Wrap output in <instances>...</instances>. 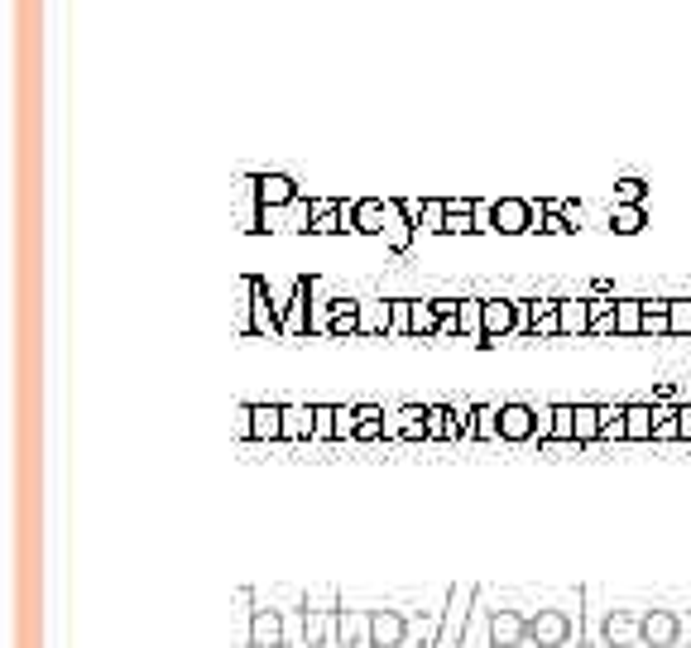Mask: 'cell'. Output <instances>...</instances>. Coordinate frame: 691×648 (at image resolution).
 I'll use <instances>...</instances> for the list:
<instances>
[{
	"label": "cell",
	"mask_w": 691,
	"mask_h": 648,
	"mask_svg": "<svg viewBox=\"0 0 691 648\" xmlns=\"http://www.w3.org/2000/svg\"><path fill=\"white\" fill-rule=\"evenodd\" d=\"M586 629H581V610H533L528 615V644L533 648H567L581 644Z\"/></svg>",
	"instance_id": "1"
},
{
	"label": "cell",
	"mask_w": 691,
	"mask_h": 648,
	"mask_svg": "<svg viewBox=\"0 0 691 648\" xmlns=\"http://www.w3.org/2000/svg\"><path fill=\"white\" fill-rule=\"evenodd\" d=\"M476 600H480V586H471V581L447 586V600H442V648H456L466 639V624H471Z\"/></svg>",
	"instance_id": "2"
},
{
	"label": "cell",
	"mask_w": 691,
	"mask_h": 648,
	"mask_svg": "<svg viewBox=\"0 0 691 648\" xmlns=\"http://www.w3.org/2000/svg\"><path fill=\"white\" fill-rule=\"evenodd\" d=\"M250 322H255V336H269V341H284V322H279V298L274 288L250 274Z\"/></svg>",
	"instance_id": "3"
},
{
	"label": "cell",
	"mask_w": 691,
	"mask_h": 648,
	"mask_svg": "<svg viewBox=\"0 0 691 648\" xmlns=\"http://www.w3.org/2000/svg\"><path fill=\"white\" fill-rule=\"evenodd\" d=\"M279 322H284V336H308L312 332V274L308 279H293L288 298L279 303Z\"/></svg>",
	"instance_id": "4"
},
{
	"label": "cell",
	"mask_w": 691,
	"mask_h": 648,
	"mask_svg": "<svg viewBox=\"0 0 691 648\" xmlns=\"http://www.w3.org/2000/svg\"><path fill=\"white\" fill-rule=\"evenodd\" d=\"M687 634V624L677 610H644V624H639V648H677Z\"/></svg>",
	"instance_id": "5"
},
{
	"label": "cell",
	"mask_w": 691,
	"mask_h": 648,
	"mask_svg": "<svg viewBox=\"0 0 691 648\" xmlns=\"http://www.w3.org/2000/svg\"><path fill=\"white\" fill-rule=\"evenodd\" d=\"M255 192H260V207H264V212H279V207L303 202V188H298L288 173H255Z\"/></svg>",
	"instance_id": "6"
},
{
	"label": "cell",
	"mask_w": 691,
	"mask_h": 648,
	"mask_svg": "<svg viewBox=\"0 0 691 648\" xmlns=\"http://www.w3.org/2000/svg\"><path fill=\"white\" fill-rule=\"evenodd\" d=\"M533 432H538V408L519 399L500 404V442H533Z\"/></svg>",
	"instance_id": "7"
},
{
	"label": "cell",
	"mask_w": 691,
	"mask_h": 648,
	"mask_svg": "<svg viewBox=\"0 0 691 648\" xmlns=\"http://www.w3.org/2000/svg\"><path fill=\"white\" fill-rule=\"evenodd\" d=\"M303 644L308 648L341 644V610H303Z\"/></svg>",
	"instance_id": "8"
},
{
	"label": "cell",
	"mask_w": 691,
	"mask_h": 648,
	"mask_svg": "<svg viewBox=\"0 0 691 648\" xmlns=\"http://www.w3.org/2000/svg\"><path fill=\"white\" fill-rule=\"evenodd\" d=\"M480 322H485V341H480V346H495V341H504V336H514V327H519L514 298H485Z\"/></svg>",
	"instance_id": "9"
},
{
	"label": "cell",
	"mask_w": 691,
	"mask_h": 648,
	"mask_svg": "<svg viewBox=\"0 0 691 648\" xmlns=\"http://www.w3.org/2000/svg\"><path fill=\"white\" fill-rule=\"evenodd\" d=\"M639 624H644V615H634V610H605L600 644L605 648H634L639 644Z\"/></svg>",
	"instance_id": "10"
},
{
	"label": "cell",
	"mask_w": 691,
	"mask_h": 648,
	"mask_svg": "<svg viewBox=\"0 0 691 648\" xmlns=\"http://www.w3.org/2000/svg\"><path fill=\"white\" fill-rule=\"evenodd\" d=\"M284 644H288L284 610L260 605V610H255V620H250V648H284Z\"/></svg>",
	"instance_id": "11"
},
{
	"label": "cell",
	"mask_w": 691,
	"mask_h": 648,
	"mask_svg": "<svg viewBox=\"0 0 691 648\" xmlns=\"http://www.w3.org/2000/svg\"><path fill=\"white\" fill-rule=\"evenodd\" d=\"M524 644H528V615L490 610V648H524Z\"/></svg>",
	"instance_id": "12"
},
{
	"label": "cell",
	"mask_w": 691,
	"mask_h": 648,
	"mask_svg": "<svg viewBox=\"0 0 691 648\" xmlns=\"http://www.w3.org/2000/svg\"><path fill=\"white\" fill-rule=\"evenodd\" d=\"M413 236H418V226H413V216L404 212V197H389V226H384V245H389L394 255H408V250H413Z\"/></svg>",
	"instance_id": "13"
},
{
	"label": "cell",
	"mask_w": 691,
	"mask_h": 648,
	"mask_svg": "<svg viewBox=\"0 0 691 648\" xmlns=\"http://www.w3.org/2000/svg\"><path fill=\"white\" fill-rule=\"evenodd\" d=\"M308 231L312 236H341V231H346L341 197H312L308 202Z\"/></svg>",
	"instance_id": "14"
},
{
	"label": "cell",
	"mask_w": 691,
	"mask_h": 648,
	"mask_svg": "<svg viewBox=\"0 0 691 648\" xmlns=\"http://www.w3.org/2000/svg\"><path fill=\"white\" fill-rule=\"evenodd\" d=\"M375 648H404L408 644V615L404 610H370Z\"/></svg>",
	"instance_id": "15"
},
{
	"label": "cell",
	"mask_w": 691,
	"mask_h": 648,
	"mask_svg": "<svg viewBox=\"0 0 691 648\" xmlns=\"http://www.w3.org/2000/svg\"><path fill=\"white\" fill-rule=\"evenodd\" d=\"M389 437L428 442V404H404L399 413H389Z\"/></svg>",
	"instance_id": "16"
},
{
	"label": "cell",
	"mask_w": 691,
	"mask_h": 648,
	"mask_svg": "<svg viewBox=\"0 0 691 648\" xmlns=\"http://www.w3.org/2000/svg\"><path fill=\"white\" fill-rule=\"evenodd\" d=\"M389 197H356V236H384Z\"/></svg>",
	"instance_id": "17"
},
{
	"label": "cell",
	"mask_w": 691,
	"mask_h": 648,
	"mask_svg": "<svg viewBox=\"0 0 691 648\" xmlns=\"http://www.w3.org/2000/svg\"><path fill=\"white\" fill-rule=\"evenodd\" d=\"M394 298H360V336H389Z\"/></svg>",
	"instance_id": "18"
},
{
	"label": "cell",
	"mask_w": 691,
	"mask_h": 648,
	"mask_svg": "<svg viewBox=\"0 0 691 648\" xmlns=\"http://www.w3.org/2000/svg\"><path fill=\"white\" fill-rule=\"evenodd\" d=\"M255 442H284V404H250Z\"/></svg>",
	"instance_id": "19"
},
{
	"label": "cell",
	"mask_w": 691,
	"mask_h": 648,
	"mask_svg": "<svg viewBox=\"0 0 691 648\" xmlns=\"http://www.w3.org/2000/svg\"><path fill=\"white\" fill-rule=\"evenodd\" d=\"M404 212L413 216V226H418V231H442V226H447V197H428V202H413V197H404Z\"/></svg>",
	"instance_id": "20"
},
{
	"label": "cell",
	"mask_w": 691,
	"mask_h": 648,
	"mask_svg": "<svg viewBox=\"0 0 691 648\" xmlns=\"http://www.w3.org/2000/svg\"><path fill=\"white\" fill-rule=\"evenodd\" d=\"M317 432V404H284V442H308Z\"/></svg>",
	"instance_id": "21"
},
{
	"label": "cell",
	"mask_w": 691,
	"mask_h": 648,
	"mask_svg": "<svg viewBox=\"0 0 691 648\" xmlns=\"http://www.w3.org/2000/svg\"><path fill=\"white\" fill-rule=\"evenodd\" d=\"M442 236H476V197H447Z\"/></svg>",
	"instance_id": "22"
},
{
	"label": "cell",
	"mask_w": 691,
	"mask_h": 648,
	"mask_svg": "<svg viewBox=\"0 0 691 648\" xmlns=\"http://www.w3.org/2000/svg\"><path fill=\"white\" fill-rule=\"evenodd\" d=\"M341 644L346 648H375L370 610H341Z\"/></svg>",
	"instance_id": "23"
},
{
	"label": "cell",
	"mask_w": 691,
	"mask_h": 648,
	"mask_svg": "<svg viewBox=\"0 0 691 648\" xmlns=\"http://www.w3.org/2000/svg\"><path fill=\"white\" fill-rule=\"evenodd\" d=\"M562 336H591V298H562Z\"/></svg>",
	"instance_id": "24"
},
{
	"label": "cell",
	"mask_w": 691,
	"mask_h": 648,
	"mask_svg": "<svg viewBox=\"0 0 691 648\" xmlns=\"http://www.w3.org/2000/svg\"><path fill=\"white\" fill-rule=\"evenodd\" d=\"M600 442H629V404H600Z\"/></svg>",
	"instance_id": "25"
},
{
	"label": "cell",
	"mask_w": 691,
	"mask_h": 648,
	"mask_svg": "<svg viewBox=\"0 0 691 648\" xmlns=\"http://www.w3.org/2000/svg\"><path fill=\"white\" fill-rule=\"evenodd\" d=\"M562 298H533V336H562Z\"/></svg>",
	"instance_id": "26"
},
{
	"label": "cell",
	"mask_w": 691,
	"mask_h": 648,
	"mask_svg": "<svg viewBox=\"0 0 691 648\" xmlns=\"http://www.w3.org/2000/svg\"><path fill=\"white\" fill-rule=\"evenodd\" d=\"M615 336H644V298L615 303Z\"/></svg>",
	"instance_id": "27"
},
{
	"label": "cell",
	"mask_w": 691,
	"mask_h": 648,
	"mask_svg": "<svg viewBox=\"0 0 691 648\" xmlns=\"http://www.w3.org/2000/svg\"><path fill=\"white\" fill-rule=\"evenodd\" d=\"M644 336H672V298H644Z\"/></svg>",
	"instance_id": "28"
},
{
	"label": "cell",
	"mask_w": 691,
	"mask_h": 648,
	"mask_svg": "<svg viewBox=\"0 0 691 648\" xmlns=\"http://www.w3.org/2000/svg\"><path fill=\"white\" fill-rule=\"evenodd\" d=\"M548 447H576V404H552V442Z\"/></svg>",
	"instance_id": "29"
},
{
	"label": "cell",
	"mask_w": 691,
	"mask_h": 648,
	"mask_svg": "<svg viewBox=\"0 0 691 648\" xmlns=\"http://www.w3.org/2000/svg\"><path fill=\"white\" fill-rule=\"evenodd\" d=\"M332 336H360V298L332 303Z\"/></svg>",
	"instance_id": "30"
},
{
	"label": "cell",
	"mask_w": 691,
	"mask_h": 648,
	"mask_svg": "<svg viewBox=\"0 0 691 648\" xmlns=\"http://www.w3.org/2000/svg\"><path fill=\"white\" fill-rule=\"evenodd\" d=\"M332 303H336V298H327L322 279L312 274V332H317V336H332Z\"/></svg>",
	"instance_id": "31"
},
{
	"label": "cell",
	"mask_w": 691,
	"mask_h": 648,
	"mask_svg": "<svg viewBox=\"0 0 691 648\" xmlns=\"http://www.w3.org/2000/svg\"><path fill=\"white\" fill-rule=\"evenodd\" d=\"M653 428H658V408L629 404V442H653Z\"/></svg>",
	"instance_id": "32"
},
{
	"label": "cell",
	"mask_w": 691,
	"mask_h": 648,
	"mask_svg": "<svg viewBox=\"0 0 691 648\" xmlns=\"http://www.w3.org/2000/svg\"><path fill=\"white\" fill-rule=\"evenodd\" d=\"M610 226H615L620 236H639L648 226V207H624V202H615V207H610Z\"/></svg>",
	"instance_id": "33"
},
{
	"label": "cell",
	"mask_w": 691,
	"mask_h": 648,
	"mask_svg": "<svg viewBox=\"0 0 691 648\" xmlns=\"http://www.w3.org/2000/svg\"><path fill=\"white\" fill-rule=\"evenodd\" d=\"M428 442H456L452 404H428Z\"/></svg>",
	"instance_id": "34"
},
{
	"label": "cell",
	"mask_w": 691,
	"mask_h": 648,
	"mask_svg": "<svg viewBox=\"0 0 691 648\" xmlns=\"http://www.w3.org/2000/svg\"><path fill=\"white\" fill-rule=\"evenodd\" d=\"M480 312H485V298H461V336H471V341H485V322H480Z\"/></svg>",
	"instance_id": "35"
},
{
	"label": "cell",
	"mask_w": 691,
	"mask_h": 648,
	"mask_svg": "<svg viewBox=\"0 0 691 648\" xmlns=\"http://www.w3.org/2000/svg\"><path fill=\"white\" fill-rule=\"evenodd\" d=\"M442 332V317H437V308H432V298H413V336H437Z\"/></svg>",
	"instance_id": "36"
},
{
	"label": "cell",
	"mask_w": 691,
	"mask_h": 648,
	"mask_svg": "<svg viewBox=\"0 0 691 648\" xmlns=\"http://www.w3.org/2000/svg\"><path fill=\"white\" fill-rule=\"evenodd\" d=\"M600 442V404H576V447Z\"/></svg>",
	"instance_id": "37"
},
{
	"label": "cell",
	"mask_w": 691,
	"mask_h": 648,
	"mask_svg": "<svg viewBox=\"0 0 691 648\" xmlns=\"http://www.w3.org/2000/svg\"><path fill=\"white\" fill-rule=\"evenodd\" d=\"M476 442H500V408L476 404Z\"/></svg>",
	"instance_id": "38"
},
{
	"label": "cell",
	"mask_w": 691,
	"mask_h": 648,
	"mask_svg": "<svg viewBox=\"0 0 691 648\" xmlns=\"http://www.w3.org/2000/svg\"><path fill=\"white\" fill-rule=\"evenodd\" d=\"M615 202H624V207H648V183L644 178H620L615 183Z\"/></svg>",
	"instance_id": "39"
},
{
	"label": "cell",
	"mask_w": 691,
	"mask_h": 648,
	"mask_svg": "<svg viewBox=\"0 0 691 648\" xmlns=\"http://www.w3.org/2000/svg\"><path fill=\"white\" fill-rule=\"evenodd\" d=\"M548 207H552L557 216H562V221H567L572 231H581V226H586V207H581L576 197H548Z\"/></svg>",
	"instance_id": "40"
},
{
	"label": "cell",
	"mask_w": 691,
	"mask_h": 648,
	"mask_svg": "<svg viewBox=\"0 0 691 648\" xmlns=\"http://www.w3.org/2000/svg\"><path fill=\"white\" fill-rule=\"evenodd\" d=\"M452 423H456V442H471L476 437V404H452Z\"/></svg>",
	"instance_id": "41"
},
{
	"label": "cell",
	"mask_w": 691,
	"mask_h": 648,
	"mask_svg": "<svg viewBox=\"0 0 691 648\" xmlns=\"http://www.w3.org/2000/svg\"><path fill=\"white\" fill-rule=\"evenodd\" d=\"M389 336H413V298H394V322Z\"/></svg>",
	"instance_id": "42"
},
{
	"label": "cell",
	"mask_w": 691,
	"mask_h": 648,
	"mask_svg": "<svg viewBox=\"0 0 691 648\" xmlns=\"http://www.w3.org/2000/svg\"><path fill=\"white\" fill-rule=\"evenodd\" d=\"M336 437V404H317V432L312 442H332Z\"/></svg>",
	"instance_id": "43"
},
{
	"label": "cell",
	"mask_w": 691,
	"mask_h": 648,
	"mask_svg": "<svg viewBox=\"0 0 691 648\" xmlns=\"http://www.w3.org/2000/svg\"><path fill=\"white\" fill-rule=\"evenodd\" d=\"M672 336H691V298H672Z\"/></svg>",
	"instance_id": "44"
},
{
	"label": "cell",
	"mask_w": 691,
	"mask_h": 648,
	"mask_svg": "<svg viewBox=\"0 0 691 648\" xmlns=\"http://www.w3.org/2000/svg\"><path fill=\"white\" fill-rule=\"evenodd\" d=\"M303 610H341V596L336 591H308L303 596Z\"/></svg>",
	"instance_id": "45"
},
{
	"label": "cell",
	"mask_w": 691,
	"mask_h": 648,
	"mask_svg": "<svg viewBox=\"0 0 691 648\" xmlns=\"http://www.w3.org/2000/svg\"><path fill=\"white\" fill-rule=\"evenodd\" d=\"M231 428H236L240 442H255V428H250V404H240L236 413H231Z\"/></svg>",
	"instance_id": "46"
},
{
	"label": "cell",
	"mask_w": 691,
	"mask_h": 648,
	"mask_svg": "<svg viewBox=\"0 0 691 648\" xmlns=\"http://www.w3.org/2000/svg\"><path fill=\"white\" fill-rule=\"evenodd\" d=\"M356 408H346V404H336V437H356Z\"/></svg>",
	"instance_id": "47"
},
{
	"label": "cell",
	"mask_w": 691,
	"mask_h": 648,
	"mask_svg": "<svg viewBox=\"0 0 691 648\" xmlns=\"http://www.w3.org/2000/svg\"><path fill=\"white\" fill-rule=\"evenodd\" d=\"M476 231H495V202L476 197Z\"/></svg>",
	"instance_id": "48"
},
{
	"label": "cell",
	"mask_w": 691,
	"mask_h": 648,
	"mask_svg": "<svg viewBox=\"0 0 691 648\" xmlns=\"http://www.w3.org/2000/svg\"><path fill=\"white\" fill-rule=\"evenodd\" d=\"M533 442H538V447H548L552 442V404L538 408V432H533Z\"/></svg>",
	"instance_id": "49"
},
{
	"label": "cell",
	"mask_w": 691,
	"mask_h": 648,
	"mask_svg": "<svg viewBox=\"0 0 691 648\" xmlns=\"http://www.w3.org/2000/svg\"><path fill=\"white\" fill-rule=\"evenodd\" d=\"M543 202H548V197H543ZM543 231H548V236H572V226L552 212V207H548V216H543Z\"/></svg>",
	"instance_id": "50"
},
{
	"label": "cell",
	"mask_w": 691,
	"mask_h": 648,
	"mask_svg": "<svg viewBox=\"0 0 691 648\" xmlns=\"http://www.w3.org/2000/svg\"><path fill=\"white\" fill-rule=\"evenodd\" d=\"M432 308H437V317H456L461 312V298H432Z\"/></svg>",
	"instance_id": "51"
},
{
	"label": "cell",
	"mask_w": 691,
	"mask_h": 648,
	"mask_svg": "<svg viewBox=\"0 0 691 648\" xmlns=\"http://www.w3.org/2000/svg\"><path fill=\"white\" fill-rule=\"evenodd\" d=\"M687 634H691V624H687Z\"/></svg>",
	"instance_id": "52"
}]
</instances>
